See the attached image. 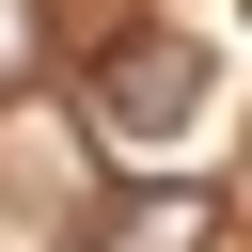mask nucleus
Here are the masks:
<instances>
[{
	"label": "nucleus",
	"mask_w": 252,
	"mask_h": 252,
	"mask_svg": "<svg viewBox=\"0 0 252 252\" xmlns=\"http://www.w3.org/2000/svg\"><path fill=\"white\" fill-rule=\"evenodd\" d=\"M0 79H32V0H0Z\"/></svg>",
	"instance_id": "f257e3e1"
}]
</instances>
